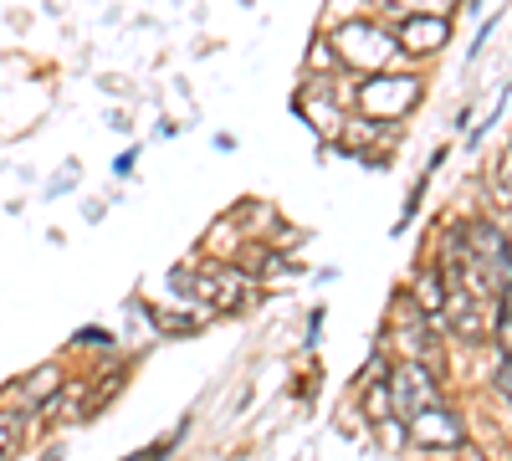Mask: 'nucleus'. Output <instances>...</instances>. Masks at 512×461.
Wrapping results in <instances>:
<instances>
[{
    "instance_id": "nucleus-1",
    "label": "nucleus",
    "mask_w": 512,
    "mask_h": 461,
    "mask_svg": "<svg viewBox=\"0 0 512 461\" xmlns=\"http://www.w3.org/2000/svg\"><path fill=\"white\" fill-rule=\"evenodd\" d=\"M169 282H175V292H190L205 313H236L246 303V292H251V277L241 267H226V262L180 267Z\"/></svg>"
},
{
    "instance_id": "nucleus-2",
    "label": "nucleus",
    "mask_w": 512,
    "mask_h": 461,
    "mask_svg": "<svg viewBox=\"0 0 512 461\" xmlns=\"http://www.w3.org/2000/svg\"><path fill=\"white\" fill-rule=\"evenodd\" d=\"M384 395H390V405L405 415H420V410H431V405H446V395H441V380L431 374V364L425 359H400L395 369H390V380H384Z\"/></svg>"
},
{
    "instance_id": "nucleus-3",
    "label": "nucleus",
    "mask_w": 512,
    "mask_h": 461,
    "mask_svg": "<svg viewBox=\"0 0 512 461\" xmlns=\"http://www.w3.org/2000/svg\"><path fill=\"white\" fill-rule=\"evenodd\" d=\"M456 236L466 246V257L477 262V272L492 282V292H507V236H502V226L466 221V226H456Z\"/></svg>"
},
{
    "instance_id": "nucleus-4",
    "label": "nucleus",
    "mask_w": 512,
    "mask_h": 461,
    "mask_svg": "<svg viewBox=\"0 0 512 461\" xmlns=\"http://www.w3.org/2000/svg\"><path fill=\"white\" fill-rule=\"evenodd\" d=\"M333 47H338V57H344L349 67H384V62L400 52L395 36L384 31V26H374V21H349V26H338Z\"/></svg>"
},
{
    "instance_id": "nucleus-5",
    "label": "nucleus",
    "mask_w": 512,
    "mask_h": 461,
    "mask_svg": "<svg viewBox=\"0 0 512 461\" xmlns=\"http://www.w3.org/2000/svg\"><path fill=\"white\" fill-rule=\"evenodd\" d=\"M420 98V82L415 77H395V72H384V77H369L364 88H359V103L374 123H395L405 118V108Z\"/></svg>"
},
{
    "instance_id": "nucleus-6",
    "label": "nucleus",
    "mask_w": 512,
    "mask_h": 461,
    "mask_svg": "<svg viewBox=\"0 0 512 461\" xmlns=\"http://www.w3.org/2000/svg\"><path fill=\"white\" fill-rule=\"evenodd\" d=\"M410 441L415 446H425V451H456L461 441H466V431H461V415L451 410V405H431V410H420V415H410Z\"/></svg>"
},
{
    "instance_id": "nucleus-7",
    "label": "nucleus",
    "mask_w": 512,
    "mask_h": 461,
    "mask_svg": "<svg viewBox=\"0 0 512 461\" xmlns=\"http://www.w3.org/2000/svg\"><path fill=\"white\" fill-rule=\"evenodd\" d=\"M57 395H62V369H57V364H41V369L21 374V380L11 385V395H6V405H0V410H11V415H26V410H41V405H52Z\"/></svg>"
},
{
    "instance_id": "nucleus-8",
    "label": "nucleus",
    "mask_w": 512,
    "mask_h": 461,
    "mask_svg": "<svg viewBox=\"0 0 512 461\" xmlns=\"http://www.w3.org/2000/svg\"><path fill=\"white\" fill-rule=\"evenodd\" d=\"M446 36H451V21H446L441 11H415V16L400 26L395 47H400V52H410V57H431V52H441V47H446Z\"/></svg>"
},
{
    "instance_id": "nucleus-9",
    "label": "nucleus",
    "mask_w": 512,
    "mask_h": 461,
    "mask_svg": "<svg viewBox=\"0 0 512 461\" xmlns=\"http://www.w3.org/2000/svg\"><path fill=\"white\" fill-rule=\"evenodd\" d=\"M446 277L436 272V267H425L420 277H415V308L420 313H446Z\"/></svg>"
},
{
    "instance_id": "nucleus-10",
    "label": "nucleus",
    "mask_w": 512,
    "mask_h": 461,
    "mask_svg": "<svg viewBox=\"0 0 512 461\" xmlns=\"http://www.w3.org/2000/svg\"><path fill=\"white\" fill-rule=\"evenodd\" d=\"M16 446H21V415L0 410V461H11V456H16Z\"/></svg>"
}]
</instances>
